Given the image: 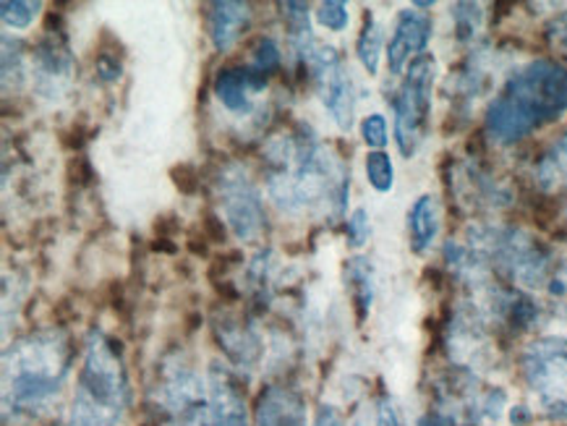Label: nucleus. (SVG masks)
Returning <instances> with one entry per match:
<instances>
[{"mask_svg": "<svg viewBox=\"0 0 567 426\" xmlns=\"http://www.w3.org/2000/svg\"><path fill=\"white\" fill-rule=\"evenodd\" d=\"M267 191L282 212H327L332 220L346 215L351 194V168L332 155L309 126L267 147Z\"/></svg>", "mask_w": 567, "mask_h": 426, "instance_id": "obj_1", "label": "nucleus"}, {"mask_svg": "<svg viewBox=\"0 0 567 426\" xmlns=\"http://www.w3.org/2000/svg\"><path fill=\"white\" fill-rule=\"evenodd\" d=\"M567 113V66L555 58H534L507 79L505 90L484 111V134L511 147Z\"/></svg>", "mask_w": 567, "mask_h": 426, "instance_id": "obj_2", "label": "nucleus"}, {"mask_svg": "<svg viewBox=\"0 0 567 426\" xmlns=\"http://www.w3.org/2000/svg\"><path fill=\"white\" fill-rule=\"evenodd\" d=\"M74 345L58 328L34 330L11 343L3 356L6 418H34L53 406L69 377Z\"/></svg>", "mask_w": 567, "mask_h": 426, "instance_id": "obj_3", "label": "nucleus"}, {"mask_svg": "<svg viewBox=\"0 0 567 426\" xmlns=\"http://www.w3.org/2000/svg\"><path fill=\"white\" fill-rule=\"evenodd\" d=\"M131 408L128 372L115 341L94 330L86 341L65 426H121Z\"/></svg>", "mask_w": 567, "mask_h": 426, "instance_id": "obj_4", "label": "nucleus"}, {"mask_svg": "<svg viewBox=\"0 0 567 426\" xmlns=\"http://www.w3.org/2000/svg\"><path fill=\"white\" fill-rule=\"evenodd\" d=\"M150 411L155 426H209L207 380L184 356L163 359L150 387Z\"/></svg>", "mask_w": 567, "mask_h": 426, "instance_id": "obj_5", "label": "nucleus"}, {"mask_svg": "<svg viewBox=\"0 0 567 426\" xmlns=\"http://www.w3.org/2000/svg\"><path fill=\"white\" fill-rule=\"evenodd\" d=\"M437 82V61L432 53L419 55L411 61L409 71L403 74V84L392 95L390 105L395 113V142L403 157L416 155L426 139L429 118H432V95Z\"/></svg>", "mask_w": 567, "mask_h": 426, "instance_id": "obj_6", "label": "nucleus"}, {"mask_svg": "<svg viewBox=\"0 0 567 426\" xmlns=\"http://www.w3.org/2000/svg\"><path fill=\"white\" fill-rule=\"evenodd\" d=\"M520 372L542 414L567 422V337L544 335L526 345Z\"/></svg>", "mask_w": 567, "mask_h": 426, "instance_id": "obj_7", "label": "nucleus"}, {"mask_svg": "<svg viewBox=\"0 0 567 426\" xmlns=\"http://www.w3.org/2000/svg\"><path fill=\"white\" fill-rule=\"evenodd\" d=\"M217 197L225 215V222L238 241H257L267 230V215L261 205V194L241 165L230 163L215 178Z\"/></svg>", "mask_w": 567, "mask_h": 426, "instance_id": "obj_8", "label": "nucleus"}, {"mask_svg": "<svg viewBox=\"0 0 567 426\" xmlns=\"http://www.w3.org/2000/svg\"><path fill=\"white\" fill-rule=\"evenodd\" d=\"M303 69L309 71V76L315 79L319 95L327 113L332 115L336 126L340 132L348 134L353 128L355 121V84L351 76V69L346 66L343 58L338 55L336 48L317 45L309 50Z\"/></svg>", "mask_w": 567, "mask_h": 426, "instance_id": "obj_9", "label": "nucleus"}, {"mask_svg": "<svg viewBox=\"0 0 567 426\" xmlns=\"http://www.w3.org/2000/svg\"><path fill=\"white\" fill-rule=\"evenodd\" d=\"M32 71L38 92L50 100L63 97L65 90L71 86V79H74V55H71L65 34L53 32L50 24L45 29V38L34 48Z\"/></svg>", "mask_w": 567, "mask_h": 426, "instance_id": "obj_10", "label": "nucleus"}, {"mask_svg": "<svg viewBox=\"0 0 567 426\" xmlns=\"http://www.w3.org/2000/svg\"><path fill=\"white\" fill-rule=\"evenodd\" d=\"M434 24L432 17L419 9H403L398 13L395 27H392V38L388 42V69L392 76H403L409 71L411 61L426 53L429 42H432Z\"/></svg>", "mask_w": 567, "mask_h": 426, "instance_id": "obj_11", "label": "nucleus"}, {"mask_svg": "<svg viewBox=\"0 0 567 426\" xmlns=\"http://www.w3.org/2000/svg\"><path fill=\"white\" fill-rule=\"evenodd\" d=\"M207 398H209V411H207L209 426H249L244 385L230 366H223V364L209 366Z\"/></svg>", "mask_w": 567, "mask_h": 426, "instance_id": "obj_12", "label": "nucleus"}, {"mask_svg": "<svg viewBox=\"0 0 567 426\" xmlns=\"http://www.w3.org/2000/svg\"><path fill=\"white\" fill-rule=\"evenodd\" d=\"M267 76L251 66H228L217 71L213 92L225 111L233 115H251L254 97L265 95Z\"/></svg>", "mask_w": 567, "mask_h": 426, "instance_id": "obj_13", "label": "nucleus"}, {"mask_svg": "<svg viewBox=\"0 0 567 426\" xmlns=\"http://www.w3.org/2000/svg\"><path fill=\"white\" fill-rule=\"evenodd\" d=\"M215 337L220 343L230 364H236L238 370H254L261 359V337L254 324H249L244 316L238 314H217L213 322Z\"/></svg>", "mask_w": 567, "mask_h": 426, "instance_id": "obj_14", "label": "nucleus"}, {"mask_svg": "<svg viewBox=\"0 0 567 426\" xmlns=\"http://www.w3.org/2000/svg\"><path fill=\"white\" fill-rule=\"evenodd\" d=\"M257 426H307V401L296 389L270 385L261 389L257 408H254Z\"/></svg>", "mask_w": 567, "mask_h": 426, "instance_id": "obj_15", "label": "nucleus"}, {"mask_svg": "<svg viewBox=\"0 0 567 426\" xmlns=\"http://www.w3.org/2000/svg\"><path fill=\"white\" fill-rule=\"evenodd\" d=\"M251 24V6L249 3H233V0H217L209 6L207 27L209 40L217 53H228V50L241 40V34Z\"/></svg>", "mask_w": 567, "mask_h": 426, "instance_id": "obj_16", "label": "nucleus"}, {"mask_svg": "<svg viewBox=\"0 0 567 426\" xmlns=\"http://www.w3.org/2000/svg\"><path fill=\"white\" fill-rule=\"evenodd\" d=\"M442 228V207L434 194H421L409 209V236L413 254H426Z\"/></svg>", "mask_w": 567, "mask_h": 426, "instance_id": "obj_17", "label": "nucleus"}, {"mask_svg": "<svg viewBox=\"0 0 567 426\" xmlns=\"http://www.w3.org/2000/svg\"><path fill=\"white\" fill-rule=\"evenodd\" d=\"M343 280L348 293H351V301L355 306V314H359V322H363L372 312L374 303V264L372 259L367 257H351L343 267Z\"/></svg>", "mask_w": 567, "mask_h": 426, "instance_id": "obj_18", "label": "nucleus"}, {"mask_svg": "<svg viewBox=\"0 0 567 426\" xmlns=\"http://www.w3.org/2000/svg\"><path fill=\"white\" fill-rule=\"evenodd\" d=\"M534 184L544 194L567 191V134L551 144L534 165Z\"/></svg>", "mask_w": 567, "mask_h": 426, "instance_id": "obj_19", "label": "nucleus"}, {"mask_svg": "<svg viewBox=\"0 0 567 426\" xmlns=\"http://www.w3.org/2000/svg\"><path fill=\"white\" fill-rule=\"evenodd\" d=\"M382 45H384V29H382L380 21H377L374 11H367V13H363L359 42H355V55H359L361 66L367 69L369 76L380 74Z\"/></svg>", "mask_w": 567, "mask_h": 426, "instance_id": "obj_20", "label": "nucleus"}, {"mask_svg": "<svg viewBox=\"0 0 567 426\" xmlns=\"http://www.w3.org/2000/svg\"><path fill=\"white\" fill-rule=\"evenodd\" d=\"M482 422V414L471 406H455V403H434L424 416L419 418V426H476Z\"/></svg>", "mask_w": 567, "mask_h": 426, "instance_id": "obj_21", "label": "nucleus"}, {"mask_svg": "<svg viewBox=\"0 0 567 426\" xmlns=\"http://www.w3.org/2000/svg\"><path fill=\"white\" fill-rule=\"evenodd\" d=\"M453 29L457 42H474L478 29L484 24V6L478 3H453L450 6Z\"/></svg>", "mask_w": 567, "mask_h": 426, "instance_id": "obj_22", "label": "nucleus"}, {"mask_svg": "<svg viewBox=\"0 0 567 426\" xmlns=\"http://www.w3.org/2000/svg\"><path fill=\"white\" fill-rule=\"evenodd\" d=\"M363 168H367L369 186L377 194H390L395 189V165H392V157L388 152H369Z\"/></svg>", "mask_w": 567, "mask_h": 426, "instance_id": "obj_23", "label": "nucleus"}, {"mask_svg": "<svg viewBox=\"0 0 567 426\" xmlns=\"http://www.w3.org/2000/svg\"><path fill=\"white\" fill-rule=\"evenodd\" d=\"M42 3H27V0H3L0 3V19L9 29H29L34 24V19L40 17Z\"/></svg>", "mask_w": 567, "mask_h": 426, "instance_id": "obj_24", "label": "nucleus"}, {"mask_svg": "<svg viewBox=\"0 0 567 426\" xmlns=\"http://www.w3.org/2000/svg\"><path fill=\"white\" fill-rule=\"evenodd\" d=\"M282 66V53L278 48V42L272 38H259L254 42L251 48V69H257L259 74L270 76V74H278Z\"/></svg>", "mask_w": 567, "mask_h": 426, "instance_id": "obj_25", "label": "nucleus"}, {"mask_svg": "<svg viewBox=\"0 0 567 426\" xmlns=\"http://www.w3.org/2000/svg\"><path fill=\"white\" fill-rule=\"evenodd\" d=\"M361 139L372 152H384L390 142L388 118L382 113H372L361 121Z\"/></svg>", "mask_w": 567, "mask_h": 426, "instance_id": "obj_26", "label": "nucleus"}, {"mask_svg": "<svg viewBox=\"0 0 567 426\" xmlns=\"http://www.w3.org/2000/svg\"><path fill=\"white\" fill-rule=\"evenodd\" d=\"M372 236V222H369V212L367 207H355L346 220V238H348V247L351 249H361L363 243L369 241Z\"/></svg>", "mask_w": 567, "mask_h": 426, "instance_id": "obj_27", "label": "nucleus"}, {"mask_svg": "<svg viewBox=\"0 0 567 426\" xmlns=\"http://www.w3.org/2000/svg\"><path fill=\"white\" fill-rule=\"evenodd\" d=\"M317 21L330 32H343L348 29V21H351V13H348V6L340 3V0H327L317 9Z\"/></svg>", "mask_w": 567, "mask_h": 426, "instance_id": "obj_28", "label": "nucleus"}, {"mask_svg": "<svg viewBox=\"0 0 567 426\" xmlns=\"http://www.w3.org/2000/svg\"><path fill=\"white\" fill-rule=\"evenodd\" d=\"M507 406V393L503 387H489L482 393V403H478V411H482V418H489V422H497L503 416Z\"/></svg>", "mask_w": 567, "mask_h": 426, "instance_id": "obj_29", "label": "nucleus"}, {"mask_svg": "<svg viewBox=\"0 0 567 426\" xmlns=\"http://www.w3.org/2000/svg\"><path fill=\"white\" fill-rule=\"evenodd\" d=\"M94 66H97V76L103 79V82H118L121 79V61H118V55H113V53H100L97 55V63H94Z\"/></svg>", "mask_w": 567, "mask_h": 426, "instance_id": "obj_30", "label": "nucleus"}, {"mask_svg": "<svg viewBox=\"0 0 567 426\" xmlns=\"http://www.w3.org/2000/svg\"><path fill=\"white\" fill-rule=\"evenodd\" d=\"M173 180H176V186L184 194L199 191V173H196L194 165H178V168L173 170Z\"/></svg>", "mask_w": 567, "mask_h": 426, "instance_id": "obj_31", "label": "nucleus"}, {"mask_svg": "<svg viewBox=\"0 0 567 426\" xmlns=\"http://www.w3.org/2000/svg\"><path fill=\"white\" fill-rule=\"evenodd\" d=\"M374 426H403L400 424V416H398V408L395 403H392L388 395H382L380 401H377V408H374Z\"/></svg>", "mask_w": 567, "mask_h": 426, "instance_id": "obj_32", "label": "nucleus"}, {"mask_svg": "<svg viewBox=\"0 0 567 426\" xmlns=\"http://www.w3.org/2000/svg\"><path fill=\"white\" fill-rule=\"evenodd\" d=\"M315 426H343V418H340V414L332 406H319Z\"/></svg>", "mask_w": 567, "mask_h": 426, "instance_id": "obj_33", "label": "nucleus"}, {"mask_svg": "<svg viewBox=\"0 0 567 426\" xmlns=\"http://www.w3.org/2000/svg\"><path fill=\"white\" fill-rule=\"evenodd\" d=\"M507 418H511L513 426H530L534 424V411L518 403V406H511V411H507Z\"/></svg>", "mask_w": 567, "mask_h": 426, "instance_id": "obj_34", "label": "nucleus"}, {"mask_svg": "<svg viewBox=\"0 0 567 426\" xmlns=\"http://www.w3.org/2000/svg\"><path fill=\"white\" fill-rule=\"evenodd\" d=\"M205 228H207L209 241H225V226H223V220L215 218V215H207Z\"/></svg>", "mask_w": 567, "mask_h": 426, "instance_id": "obj_35", "label": "nucleus"}, {"mask_svg": "<svg viewBox=\"0 0 567 426\" xmlns=\"http://www.w3.org/2000/svg\"><path fill=\"white\" fill-rule=\"evenodd\" d=\"M413 9H421L426 13V9H434V0H416V3H413Z\"/></svg>", "mask_w": 567, "mask_h": 426, "instance_id": "obj_36", "label": "nucleus"}, {"mask_svg": "<svg viewBox=\"0 0 567 426\" xmlns=\"http://www.w3.org/2000/svg\"><path fill=\"white\" fill-rule=\"evenodd\" d=\"M489 426H497V424H489Z\"/></svg>", "mask_w": 567, "mask_h": 426, "instance_id": "obj_37", "label": "nucleus"}]
</instances>
